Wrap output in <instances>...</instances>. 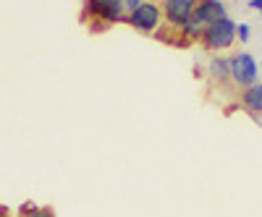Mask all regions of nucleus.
<instances>
[{"label":"nucleus","mask_w":262,"mask_h":217,"mask_svg":"<svg viewBox=\"0 0 262 217\" xmlns=\"http://www.w3.org/2000/svg\"><path fill=\"white\" fill-rule=\"evenodd\" d=\"M194 18L200 21V24L207 29L217 21L228 18V8L223 0H196V8H194Z\"/></svg>","instance_id":"423d86ee"},{"label":"nucleus","mask_w":262,"mask_h":217,"mask_svg":"<svg viewBox=\"0 0 262 217\" xmlns=\"http://www.w3.org/2000/svg\"><path fill=\"white\" fill-rule=\"evenodd\" d=\"M238 105H242L254 120L262 123V81H257V84L238 92Z\"/></svg>","instance_id":"0eeeda50"},{"label":"nucleus","mask_w":262,"mask_h":217,"mask_svg":"<svg viewBox=\"0 0 262 217\" xmlns=\"http://www.w3.org/2000/svg\"><path fill=\"white\" fill-rule=\"evenodd\" d=\"M249 37H252V27L249 24H236V39L249 42Z\"/></svg>","instance_id":"9d476101"},{"label":"nucleus","mask_w":262,"mask_h":217,"mask_svg":"<svg viewBox=\"0 0 262 217\" xmlns=\"http://www.w3.org/2000/svg\"><path fill=\"white\" fill-rule=\"evenodd\" d=\"M207 76L215 86H226L231 84V58L226 55H212L207 63Z\"/></svg>","instance_id":"6e6552de"},{"label":"nucleus","mask_w":262,"mask_h":217,"mask_svg":"<svg viewBox=\"0 0 262 217\" xmlns=\"http://www.w3.org/2000/svg\"><path fill=\"white\" fill-rule=\"evenodd\" d=\"M86 16H95L102 24H126V11L121 0H86Z\"/></svg>","instance_id":"20e7f679"},{"label":"nucleus","mask_w":262,"mask_h":217,"mask_svg":"<svg viewBox=\"0 0 262 217\" xmlns=\"http://www.w3.org/2000/svg\"><path fill=\"white\" fill-rule=\"evenodd\" d=\"M126 24L142 34H155L163 24V6L155 3V0H147V3H142L137 11L126 16Z\"/></svg>","instance_id":"f257e3e1"},{"label":"nucleus","mask_w":262,"mask_h":217,"mask_svg":"<svg viewBox=\"0 0 262 217\" xmlns=\"http://www.w3.org/2000/svg\"><path fill=\"white\" fill-rule=\"evenodd\" d=\"M233 42H236V21L223 18V21H217V24H212L202 32L200 45L210 53H221V50H228Z\"/></svg>","instance_id":"f03ea898"},{"label":"nucleus","mask_w":262,"mask_h":217,"mask_svg":"<svg viewBox=\"0 0 262 217\" xmlns=\"http://www.w3.org/2000/svg\"><path fill=\"white\" fill-rule=\"evenodd\" d=\"M18 217H53V212L50 209H39V207H27Z\"/></svg>","instance_id":"1a4fd4ad"},{"label":"nucleus","mask_w":262,"mask_h":217,"mask_svg":"<svg viewBox=\"0 0 262 217\" xmlns=\"http://www.w3.org/2000/svg\"><path fill=\"white\" fill-rule=\"evenodd\" d=\"M121 3H123V11H126V16H128L131 11H137L142 3H147V0H121Z\"/></svg>","instance_id":"9b49d317"},{"label":"nucleus","mask_w":262,"mask_h":217,"mask_svg":"<svg viewBox=\"0 0 262 217\" xmlns=\"http://www.w3.org/2000/svg\"><path fill=\"white\" fill-rule=\"evenodd\" d=\"M259 81V68L252 53H233L231 55V84L238 92Z\"/></svg>","instance_id":"7ed1b4c3"},{"label":"nucleus","mask_w":262,"mask_h":217,"mask_svg":"<svg viewBox=\"0 0 262 217\" xmlns=\"http://www.w3.org/2000/svg\"><path fill=\"white\" fill-rule=\"evenodd\" d=\"M249 8H254V11L262 13V0H249Z\"/></svg>","instance_id":"f8f14e48"},{"label":"nucleus","mask_w":262,"mask_h":217,"mask_svg":"<svg viewBox=\"0 0 262 217\" xmlns=\"http://www.w3.org/2000/svg\"><path fill=\"white\" fill-rule=\"evenodd\" d=\"M163 21L170 29H181L186 21L194 16L196 0H163Z\"/></svg>","instance_id":"39448f33"}]
</instances>
